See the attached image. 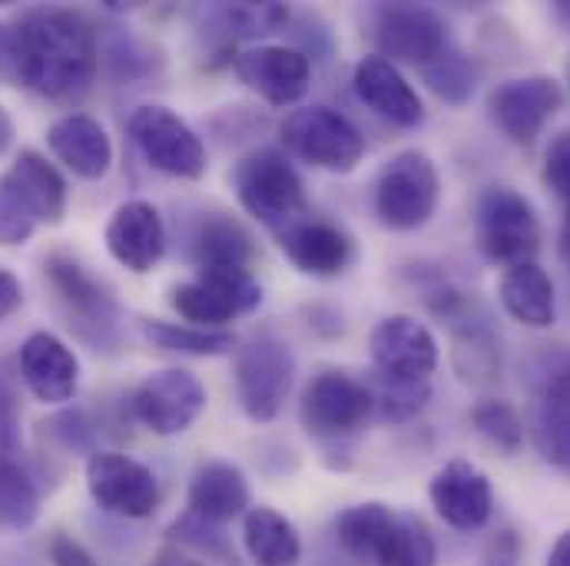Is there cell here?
<instances>
[{"label": "cell", "mask_w": 570, "mask_h": 566, "mask_svg": "<svg viewBox=\"0 0 570 566\" xmlns=\"http://www.w3.org/2000/svg\"><path fill=\"white\" fill-rule=\"evenodd\" d=\"M10 70L17 80L60 103L80 100L97 73V40L73 10H30L10 30Z\"/></svg>", "instance_id": "1"}, {"label": "cell", "mask_w": 570, "mask_h": 566, "mask_svg": "<svg viewBox=\"0 0 570 566\" xmlns=\"http://www.w3.org/2000/svg\"><path fill=\"white\" fill-rule=\"evenodd\" d=\"M233 186L243 209L279 236L298 226L305 216L302 179L279 149H253L243 156L236 162Z\"/></svg>", "instance_id": "2"}, {"label": "cell", "mask_w": 570, "mask_h": 566, "mask_svg": "<svg viewBox=\"0 0 570 566\" xmlns=\"http://www.w3.org/2000/svg\"><path fill=\"white\" fill-rule=\"evenodd\" d=\"M474 242L484 259L501 262L508 269L534 262L541 249V226L534 206L508 186L484 189L474 206Z\"/></svg>", "instance_id": "3"}, {"label": "cell", "mask_w": 570, "mask_h": 566, "mask_svg": "<svg viewBox=\"0 0 570 566\" xmlns=\"http://www.w3.org/2000/svg\"><path fill=\"white\" fill-rule=\"evenodd\" d=\"M441 179L422 149H402L395 152L375 182V212L389 229L409 232L425 226L438 209Z\"/></svg>", "instance_id": "4"}, {"label": "cell", "mask_w": 570, "mask_h": 566, "mask_svg": "<svg viewBox=\"0 0 570 566\" xmlns=\"http://www.w3.org/2000/svg\"><path fill=\"white\" fill-rule=\"evenodd\" d=\"M279 137L288 152L328 172H352L365 156V137L358 127L332 107L292 110L283 120Z\"/></svg>", "instance_id": "5"}, {"label": "cell", "mask_w": 570, "mask_h": 566, "mask_svg": "<svg viewBox=\"0 0 570 566\" xmlns=\"http://www.w3.org/2000/svg\"><path fill=\"white\" fill-rule=\"evenodd\" d=\"M259 301L263 288L246 266H206L199 279L173 291V308L196 328H223L226 321L249 315Z\"/></svg>", "instance_id": "6"}, {"label": "cell", "mask_w": 570, "mask_h": 566, "mask_svg": "<svg viewBox=\"0 0 570 566\" xmlns=\"http://www.w3.org/2000/svg\"><path fill=\"white\" fill-rule=\"evenodd\" d=\"M292 388V355L273 331H259L236 348V395L253 421H273Z\"/></svg>", "instance_id": "7"}, {"label": "cell", "mask_w": 570, "mask_h": 566, "mask_svg": "<svg viewBox=\"0 0 570 566\" xmlns=\"http://www.w3.org/2000/svg\"><path fill=\"white\" fill-rule=\"evenodd\" d=\"M298 415L312 437L338 440L365 427L375 415V401L365 381H355L345 371H322L305 385Z\"/></svg>", "instance_id": "8"}, {"label": "cell", "mask_w": 570, "mask_h": 566, "mask_svg": "<svg viewBox=\"0 0 570 566\" xmlns=\"http://www.w3.org/2000/svg\"><path fill=\"white\" fill-rule=\"evenodd\" d=\"M127 133L146 162L176 179H199L206 172V146L173 110L146 103L127 120Z\"/></svg>", "instance_id": "9"}, {"label": "cell", "mask_w": 570, "mask_h": 566, "mask_svg": "<svg viewBox=\"0 0 570 566\" xmlns=\"http://www.w3.org/2000/svg\"><path fill=\"white\" fill-rule=\"evenodd\" d=\"M87 490L107 514L130 520L149 517L159 504L153 470L117 450H100L87 460Z\"/></svg>", "instance_id": "10"}, {"label": "cell", "mask_w": 570, "mask_h": 566, "mask_svg": "<svg viewBox=\"0 0 570 566\" xmlns=\"http://www.w3.org/2000/svg\"><path fill=\"white\" fill-rule=\"evenodd\" d=\"M206 408L203 381L186 368L153 371L134 395V411L142 425L159 437H173L189 430Z\"/></svg>", "instance_id": "11"}, {"label": "cell", "mask_w": 570, "mask_h": 566, "mask_svg": "<svg viewBox=\"0 0 570 566\" xmlns=\"http://www.w3.org/2000/svg\"><path fill=\"white\" fill-rule=\"evenodd\" d=\"M564 90L554 77H521L488 93V113L508 140L531 146L544 123L561 110Z\"/></svg>", "instance_id": "12"}, {"label": "cell", "mask_w": 570, "mask_h": 566, "mask_svg": "<svg viewBox=\"0 0 570 566\" xmlns=\"http://www.w3.org/2000/svg\"><path fill=\"white\" fill-rule=\"evenodd\" d=\"M375 43L379 57L402 60L412 67H428L448 50L444 20L419 3H385L375 17Z\"/></svg>", "instance_id": "13"}, {"label": "cell", "mask_w": 570, "mask_h": 566, "mask_svg": "<svg viewBox=\"0 0 570 566\" xmlns=\"http://www.w3.org/2000/svg\"><path fill=\"white\" fill-rule=\"evenodd\" d=\"M372 361L379 375L399 381H428L438 368V341L415 315H389L372 328Z\"/></svg>", "instance_id": "14"}, {"label": "cell", "mask_w": 570, "mask_h": 566, "mask_svg": "<svg viewBox=\"0 0 570 566\" xmlns=\"http://www.w3.org/2000/svg\"><path fill=\"white\" fill-rule=\"evenodd\" d=\"M431 507L438 510V517L454 527V530H481L491 520V507H494V494H491V480L481 467H474L471 460H448L428 487Z\"/></svg>", "instance_id": "15"}, {"label": "cell", "mask_w": 570, "mask_h": 566, "mask_svg": "<svg viewBox=\"0 0 570 566\" xmlns=\"http://www.w3.org/2000/svg\"><path fill=\"white\" fill-rule=\"evenodd\" d=\"M236 77L273 107H292L308 93L312 63L302 50L266 43L236 57Z\"/></svg>", "instance_id": "16"}, {"label": "cell", "mask_w": 570, "mask_h": 566, "mask_svg": "<svg viewBox=\"0 0 570 566\" xmlns=\"http://www.w3.org/2000/svg\"><path fill=\"white\" fill-rule=\"evenodd\" d=\"M20 375L30 395L43 405H67L80 385L77 355L50 331H33L20 345Z\"/></svg>", "instance_id": "17"}, {"label": "cell", "mask_w": 570, "mask_h": 566, "mask_svg": "<svg viewBox=\"0 0 570 566\" xmlns=\"http://www.w3.org/2000/svg\"><path fill=\"white\" fill-rule=\"evenodd\" d=\"M107 249L124 269L146 276L166 249V229L156 206L146 199L124 202L107 222Z\"/></svg>", "instance_id": "18"}, {"label": "cell", "mask_w": 570, "mask_h": 566, "mask_svg": "<svg viewBox=\"0 0 570 566\" xmlns=\"http://www.w3.org/2000/svg\"><path fill=\"white\" fill-rule=\"evenodd\" d=\"M355 93L358 100L375 110L382 120L395 123V127H419L425 120V107H422V97L419 90L402 77V70L385 60V57H365L358 67H355Z\"/></svg>", "instance_id": "19"}, {"label": "cell", "mask_w": 570, "mask_h": 566, "mask_svg": "<svg viewBox=\"0 0 570 566\" xmlns=\"http://www.w3.org/2000/svg\"><path fill=\"white\" fill-rule=\"evenodd\" d=\"M47 146L50 152L80 179H100L107 176L114 162V142L100 120L87 113H67L47 130Z\"/></svg>", "instance_id": "20"}, {"label": "cell", "mask_w": 570, "mask_h": 566, "mask_svg": "<svg viewBox=\"0 0 570 566\" xmlns=\"http://www.w3.org/2000/svg\"><path fill=\"white\" fill-rule=\"evenodd\" d=\"M246 507H249V484L239 467L213 460L196 470V477L189 484V510L199 520L226 524V520L246 514Z\"/></svg>", "instance_id": "21"}, {"label": "cell", "mask_w": 570, "mask_h": 566, "mask_svg": "<svg viewBox=\"0 0 570 566\" xmlns=\"http://www.w3.org/2000/svg\"><path fill=\"white\" fill-rule=\"evenodd\" d=\"M498 295H501L504 311L528 328H551L558 318L554 282L538 262H521V266L504 269Z\"/></svg>", "instance_id": "22"}, {"label": "cell", "mask_w": 570, "mask_h": 566, "mask_svg": "<svg viewBox=\"0 0 570 566\" xmlns=\"http://www.w3.org/2000/svg\"><path fill=\"white\" fill-rule=\"evenodd\" d=\"M3 176L17 186V192L23 196V202L30 206L37 222L57 226L63 219V212H67V182L57 172V166L47 162L40 152L23 149L10 162V169Z\"/></svg>", "instance_id": "23"}, {"label": "cell", "mask_w": 570, "mask_h": 566, "mask_svg": "<svg viewBox=\"0 0 570 566\" xmlns=\"http://www.w3.org/2000/svg\"><path fill=\"white\" fill-rule=\"evenodd\" d=\"M283 249L298 272L318 279L338 276L348 262V239L325 222L302 219L298 226L283 232Z\"/></svg>", "instance_id": "24"}, {"label": "cell", "mask_w": 570, "mask_h": 566, "mask_svg": "<svg viewBox=\"0 0 570 566\" xmlns=\"http://www.w3.org/2000/svg\"><path fill=\"white\" fill-rule=\"evenodd\" d=\"M243 544L256 566H298V557H302L295 527L273 507L246 510Z\"/></svg>", "instance_id": "25"}, {"label": "cell", "mask_w": 570, "mask_h": 566, "mask_svg": "<svg viewBox=\"0 0 570 566\" xmlns=\"http://www.w3.org/2000/svg\"><path fill=\"white\" fill-rule=\"evenodd\" d=\"M538 447L544 460L570 467V361L551 378L538 408Z\"/></svg>", "instance_id": "26"}, {"label": "cell", "mask_w": 570, "mask_h": 566, "mask_svg": "<svg viewBox=\"0 0 570 566\" xmlns=\"http://www.w3.org/2000/svg\"><path fill=\"white\" fill-rule=\"evenodd\" d=\"M395 517L385 504H358L348 507L338 517V540L345 544V550L358 560L379 564L392 530H395Z\"/></svg>", "instance_id": "27"}, {"label": "cell", "mask_w": 570, "mask_h": 566, "mask_svg": "<svg viewBox=\"0 0 570 566\" xmlns=\"http://www.w3.org/2000/svg\"><path fill=\"white\" fill-rule=\"evenodd\" d=\"M146 341H153L163 351H179V355H203L216 358L236 348V338L223 328H196L186 321H142Z\"/></svg>", "instance_id": "28"}, {"label": "cell", "mask_w": 570, "mask_h": 566, "mask_svg": "<svg viewBox=\"0 0 570 566\" xmlns=\"http://www.w3.org/2000/svg\"><path fill=\"white\" fill-rule=\"evenodd\" d=\"M438 564V547L428 530V524L415 514H399L395 530L379 557L375 566H434Z\"/></svg>", "instance_id": "29"}, {"label": "cell", "mask_w": 570, "mask_h": 566, "mask_svg": "<svg viewBox=\"0 0 570 566\" xmlns=\"http://www.w3.org/2000/svg\"><path fill=\"white\" fill-rule=\"evenodd\" d=\"M40 514V497L33 480L10 460H0V527L27 530Z\"/></svg>", "instance_id": "30"}, {"label": "cell", "mask_w": 570, "mask_h": 566, "mask_svg": "<svg viewBox=\"0 0 570 566\" xmlns=\"http://www.w3.org/2000/svg\"><path fill=\"white\" fill-rule=\"evenodd\" d=\"M253 256V239L243 226L229 219H216L199 236V259L206 266H246Z\"/></svg>", "instance_id": "31"}, {"label": "cell", "mask_w": 570, "mask_h": 566, "mask_svg": "<svg viewBox=\"0 0 570 566\" xmlns=\"http://www.w3.org/2000/svg\"><path fill=\"white\" fill-rule=\"evenodd\" d=\"M425 73V83L444 100V103H468L471 93H474V67L468 63L464 53H454V50H444L438 60H431L428 67H422Z\"/></svg>", "instance_id": "32"}, {"label": "cell", "mask_w": 570, "mask_h": 566, "mask_svg": "<svg viewBox=\"0 0 570 566\" xmlns=\"http://www.w3.org/2000/svg\"><path fill=\"white\" fill-rule=\"evenodd\" d=\"M471 425L491 447L504 454H518L524 444V421L508 401H481L471 411Z\"/></svg>", "instance_id": "33"}, {"label": "cell", "mask_w": 570, "mask_h": 566, "mask_svg": "<svg viewBox=\"0 0 570 566\" xmlns=\"http://www.w3.org/2000/svg\"><path fill=\"white\" fill-rule=\"evenodd\" d=\"M368 391L375 401V415L382 421H409L428 401V381H399L389 375H379V385H368Z\"/></svg>", "instance_id": "34"}, {"label": "cell", "mask_w": 570, "mask_h": 566, "mask_svg": "<svg viewBox=\"0 0 570 566\" xmlns=\"http://www.w3.org/2000/svg\"><path fill=\"white\" fill-rule=\"evenodd\" d=\"M50 276H53V285L60 288V295H63L77 311H87V315L107 321V311H110L114 305H110V298H107L97 285L80 272V266L60 262V259H57V262H50Z\"/></svg>", "instance_id": "35"}, {"label": "cell", "mask_w": 570, "mask_h": 566, "mask_svg": "<svg viewBox=\"0 0 570 566\" xmlns=\"http://www.w3.org/2000/svg\"><path fill=\"white\" fill-rule=\"evenodd\" d=\"M37 226L40 222L30 212V206L23 202V196L17 192V186L7 176H0V246H23V242H30Z\"/></svg>", "instance_id": "36"}, {"label": "cell", "mask_w": 570, "mask_h": 566, "mask_svg": "<svg viewBox=\"0 0 570 566\" xmlns=\"http://www.w3.org/2000/svg\"><path fill=\"white\" fill-rule=\"evenodd\" d=\"M285 13L279 3H236L229 10V23L239 27L243 37H256V33H276L285 23Z\"/></svg>", "instance_id": "37"}, {"label": "cell", "mask_w": 570, "mask_h": 566, "mask_svg": "<svg viewBox=\"0 0 570 566\" xmlns=\"http://www.w3.org/2000/svg\"><path fill=\"white\" fill-rule=\"evenodd\" d=\"M544 182L570 202V130L558 133L544 152Z\"/></svg>", "instance_id": "38"}, {"label": "cell", "mask_w": 570, "mask_h": 566, "mask_svg": "<svg viewBox=\"0 0 570 566\" xmlns=\"http://www.w3.org/2000/svg\"><path fill=\"white\" fill-rule=\"evenodd\" d=\"M50 560L53 566H97L87 547H80L73 537H63V534L50 540Z\"/></svg>", "instance_id": "39"}, {"label": "cell", "mask_w": 570, "mask_h": 566, "mask_svg": "<svg viewBox=\"0 0 570 566\" xmlns=\"http://www.w3.org/2000/svg\"><path fill=\"white\" fill-rule=\"evenodd\" d=\"M17 444V398L7 388V381H0V454L10 450Z\"/></svg>", "instance_id": "40"}, {"label": "cell", "mask_w": 570, "mask_h": 566, "mask_svg": "<svg viewBox=\"0 0 570 566\" xmlns=\"http://www.w3.org/2000/svg\"><path fill=\"white\" fill-rule=\"evenodd\" d=\"M20 301H23V288L17 282V276L0 269V321L10 318L20 308Z\"/></svg>", "instance_id": "41"}, {"label": "cell", "mask_w": 570, "mask_h": 566, "mask_svg": "<svg viewBox=\"0 0 570 566\" xmlns=\"http://www.w3.org/2000/svg\"><path fill=\"white\" fill-rule=\"evenodd\" d=\"M548 566H570V530H564V534L554 540V547H551V554H548Z\"/></svg>", "instance_id": "42"}, {"label": "cell", "mask_w": 570, "mask_h": 566, "mask_svg": "<svg viewBox=\"0 0 570 566\" xmlns=\"http://www.w3.org/2000/svg\"><path fill=\"white\" fill-rule=\"evenodd\" d=\"M153 566H203V564H199V560H193V557H186V554H179V550H163Z\"/></svg>", "instance_id": "43"}, {"label": "cell", "mask_w": 570, "mask_h": 566, "mask_svg": "<svg viewBox=\"0 0 570 566\" xmlns=\"http://www.w3.org/2000/svg\"><path fill=\"white\" fill-rule=\"evenodd\" d=\"M13 142V120L7 117V110L0 107V152Z\"/></svg>", "instance_id": "44"}, {"label": "cell", "mask_w": 570, "mask_h": 566, "mask_svg": "<svg viewBox=\"0 0 570 566\" xmlns=\"http://www.w3.org/2000/svg\"><path fill=\"white\" fill-rule=\"evenodd\" d=\"M561 259H564L570 272V212L564 216V226H561Z\"/></svg>", "instance_id": "45"}, {"label": "cell", "mask_w": 570, "mask_h": 566, "mask_svg": "<svg viewBox=\"0 0 570 566\" xmlns=\"http://www.w3.org/2000/svg\"><path fill=\"white\" fill-rule=\"evenodd\" d=\"M568 83H570V60H568Z\"/></svg>", "instance_id": "46"}]
</instances>
